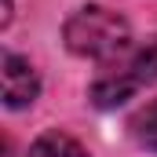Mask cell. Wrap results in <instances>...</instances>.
I'll return each mask as SVG.
<instances>
[{
    "label": "cell",
    "mask_w": 157,
    "mask_h": 157,
    "mask_svg": "<svg viewBox=\"0 0 157 157\" xmlns=\"http://www.w3.org/2000/svg\"><path fill=\"white\" fill-rule=\"evenodd\" d=\"M62 37H66V48L73 55H84V59H99V62H110L128 51V40H132V29L124 22V15L102 7V4H88L73 11L62 26Z\"/></svg>",
    "instance_id": "1"
},
{
    "label": "cell",
    "mask_w": 157,
    "mask_h": 157,
    "mask_svg": "<svg viewBox=\"0 0 157 157\" xmlns=\"http://www.w3.org/2000/svg\"><path fill=\"white\" fill-rule=\"evenodd\" d=\"M154 80H157V37H150L124 62H117L113 73H106L91 84V102L99 110H113L124 99H132L143 84H154Z\"/></svg>",
    "instance_id": "2"
},
{
    "label": "cell",
    "mask_w": 157,
    "mask_h": 157,
    "mask_svg": "<svg viewBox=\"0 0 157 157\" xmlns=\"http://www.w3.org/2000/svg\"><path fill=\"white\" fill-rule=\"evenodd\" d=\"M0 77H4V106L7 110H26L33 106L40 95V77L37 70L29 66V59L15 55V51H4L0 59Z\"/></svg>",
    "instance_id": "3"
},
{
    "label": "cell",
    "mask_w": 157,
    "mask_h": 157,
    "mask_svg": "<svg viewBox=\"0 0 157 157\" xmlns=\"http://www.w3.org/2000/svg\"><path fill=\"white\" fill-rule=\"evenodd\" d=\"M26 157H88V150L66 132H48V135H40L29 146Z\"/></svg>",
    "instance_id": "4"
},
{
    "label": "cell",
    "mask_w": 157,
    "mask_h": 157,
    "mask_svg": "<svg viewBox=\"0 0 157 157\" xmlns=\"http://www.w3.org/2000/svg\"><path fill=\"white\" fill-rule=\"evenodd\" d=\"M128 128H132V139H135L143 150H154L157 154V99L146 102L135 117L128 121Z\"/></svg>",
    "instance_id": "5"
}]
</instances>
